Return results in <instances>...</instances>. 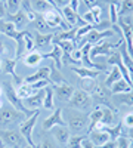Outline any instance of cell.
<instances>
[{"label":"cell","mask_w":133,"mask_h":148,"mask_svg":"<svg viewBox=\"0 0 133 148\" xmlns=\"http://www.w3.org/2000/svg\"><path fill=\"white\" fill-rule=\"evenodd\" d=\"M2 93H3V89H2V86H0V96H2Z\"/></svg>","instance_id":"obj_56"},{"label":"cell","mask_w":133,"mask_h":148,"mask_svg":"<svg viewBox=\"0 0 133 148\" xmlns=\"http://www.w3.org/2000/svg\"><path fill=\"white\" fill-rule=\"evenodd\" d=\"M59 148H65V147H59Z\"/></svg>","instance_id":"obj_59"},{"label":"cell","mask_w":133,"mask_h":148,"mask_svg":"<svg viewBox=\"0 0 133 148\" xmlns=\"http://www.w3.org/2000/svg\"><path fill=\"white\" fill-rule=\"evenodd\" d=\"M118 21V6L115 3H110V22L111 25L117 24Z\"/></svg>","instance_id":"obj_39"},{"label":"cell","mask_w":133,"mask_h":148,"mask_svg":"<svg viewBox=\"0 0 133 148\" xmlns=\"http://www.w3.org/2000/svg\"><path fill=\"white\" fill-rule=\"evenodd\" d=\"M81 18L84 19V22H86V24H90V25H95V24H96V21H95V18H93V15H92L90 10H87L86 14H83Z\"/></svg>","instance_id":"obj_43"},{"label":"cell","mask_w":133,"mask_h":148,"mask_svg":"<svg viewBox=\"0 0 133 148\" xmlns=\"http://www.w3.org/2000/svg\"><path fill=\"white\" fill-rule=\"evenodd\" d=\"M34 47H39V49H49L50 46H53V33L50 34H40L35 31L34 36Z\"/></svg>","instance_id":"obj_17"},{"label":"cell","mask_w":133,"mask_h":148,"mask_svg":"<svg viewBox=\"0 0 133 148\" xmlns=\"http://www.w3.org/2000/svg\"><path fill=\"white\" fill-rule=\"evenodd\" d=\"M47 84H50L47 80H39V82H34V83H31V86H33V89L34 90H39V89H44Z\"/></svg>","instance_id":"obj_44"},{"label":"cell","mask_w":133,"mask_h":148,"mask_svg":"<svg viewBox=\"0 0 133 148\" xmlns=\"http://www.w3.org/2000/svg\"><path fill=\"white\" fill-rule=\"evenodd\" d=\"M21 2L22 0H6V10L8 14H15L21 9Z\"/></svg>","instance_id":"obj_37"},{"label":"cell","mask_w":133,"mask_h":148,"mask_svg":"<svg viewBox=\"0 0 133 148\" xmlns=\"http://www.w3.org/2000/svg\"><path fill=\"white\" fill-rule=\"evenodd\" d=\"M6 15H8V10H6L5 2H0V19H3Z\"/></svg>","instance_id":"obj_50"},{"label":"cell","mask_w":133,"mask_h":148,"mask_svg":"<svg viewBox=\"0 0 133 148\" xmlns=\"http://www.w3.org/2000/svg\"><path fill=\"white\" fill-rule=\"evenodd\" d=\"M3 53H6V46L3 45L2 39H0V55H3Z\"/></svg>","instance_id":"obj_53"},{"label":"cell","mask_w":133,"mask_h":148,"mask_svg":"<svg viewBox=\"0 0 133 148\" xmlns=\"http://www.w3.org/2000/svg\"><path fill=\"white\" fill-rule=\"evenodd\" d=\"M71 55H72V58H74L76 61H80V62H81V51H80V49H76Z\"/></svg>","instance_id":"obj_51"},{"label":"cell","mask_w":133,"mask_h":148,"mask_svg":"<svg viewBox=\"0 0 133 148\" xmlns=\"http://www.w3.org/2000/svg\"><path fill=\"white\" fill-rule=\"evenodd\" d=\"M90 95L93 98V101L96 99V101L99 102V105H104V104L106 107L111 105V96H113V93H111V90L108 89L105 84L98 83V84H96V88H95V90Z\"/></svg>","instance_id":"obj_11"},{"label":"cell","mask_w":133,"mask_h":148,"mask_svg":"<svg viewBox=\"0 0 133 148\" xmlns=\"http://www.w3.org/2000/svg\"><path fill=\"white\" fill-rule=\"evenodd\" d=\"M35 90L33 89V86L28 84V83H21L18 88H16V95L21 98V99H25V98L31 96Z\"/></svg>","instance_id":"obj_31"},{"label":"cell","mask_w":133,"mask_h":148,"mask_svg":"<svg viewBox=\"0 0 133 148\" xmlns=\"http://www.w3.org/2000/svg\"><path fill=\"white\" fill-rule=\"evenodd\" d=\"M53 45L59 46L62 49V52H65V53H72L77 49L76 43L71 42V40H58V42H53Z\"/></svg>","instance_id":"obj_35"},{"label":"cell","mask_w":133,"mask_h":148,"mask_svg":"<svg viewBox=\"0 0 133 148\" xmlns=\"http://www.w3.org/2000/svg\"><path fill=\"white\" fill-rule=\"evenodd\" d=\"M62 53H64V52H62V49L59 47V46H56V45H53L50 52H46V53H43V59H49V58H50V59H53L55 67L61 70V67H62V62H61Z\"/></svg>","instance_id":"obj_21"},{"label":"cell","mask_w":133,"mask_h":148,"mask_svg":"<svg viewBox=\"0 0 133 148\" xmlns=\"http://www.w3.org/2000/svg\"><path fill=\"white\" fill-rule=\"evenodd\" d=\"M81 148H96V145H93V142L86 136L83 139V142H81Z\"/></svg>","instance_id":"obj_49"},{"label":"cell","mask_w":133,"mask_h":148,"mask_svg":"<svg viewBox=\"0 0 133 148\" xmlns=\"http://www.w3.org/2000/svg\"><path fill=\"white\" fill-rule=\"evenodd\" d=\"M50 68V84H62V83H67V80L62 77V74H61V70L56 68L55 64H52Z\"/></svg>","instance_id":"obj_32"},{"label":"cell","mask_w":133,"mask_h":148,"mask_svg":"<svg viewBox=\"0 0 133 148\" xmlns=\"http://www.w3.org/2000/svg\"><path fill=\"white\" fill-rule=\"evenodd\" d=\"M120 79H123V74H121V71L118 70V67H113V70H111L110 73H108V77L105 79V83H104V84L106 86L108 89H110L111 86H113L117 80H120Z\"/></svg>","instance_id":"obj_29"},{"label":"cell","mask_w":133,"mask_h":148,"mask_svg":"<svg viewBox=\"0 0 133 148\" xmlns=\"http://www.w3.org/2000/svg\"><path fill=\"white\" fill-rule=\"evenodd\" d=\"M115 147H117V141L110 139V141H106L105 144H102V145H99V147H96V148H115Z\"/></svg>","instance_id":"obj_47"},{"label":"cell","mask_w":133,"mask_h":148,"mask_svg":"<svg viewBox=\"0 0 133 148\" xmlns=\"http://www.w3.org/2000/svg\"><path fill=\"white\" fill-rule=\"evenodd\" d=\"M39 80H47L50 83V68L49 67H43V68L37 70L34 74H31V76L25 77V79H24V83L31 84L34 82H39Z\"/></svg>","instance_id":"obj_18"},{"label":"cell","mask_w":133,"mask_h":148,"mask_svg":"<svg viewBox=\"0 0 133 148\" xmlns=\"http://www.w3.org/2000/svg\"><path fill=\"white\" fill-rule=\"evenodd\" d=\"M52 90H53V96L59 102L68 104L70 98L72 96V92H74V88L70 83H62V84H52Z\"/></svg>","instance_id":"obj_10"},{"label":"cell","mask_w":133,"mask_h":148,"mask_svg":"<svg viewBox=\"0 0 133 148\" xmlns=\"http://www.w3.org/2000/svg\"><path fill=\"white\" fill-rule=\"evenodd\" d=\"M96 84H98V83H96V79H83L81 89L89 92V93H92L95 90V88H96Z\"/></svg>","instance_id":"obj_38"},{"label":"cell","mask_w":133,"mask_h":148,"mask_svg":"<svg viewBox=\"0 0 133 148\" xmlns=\"http://www.w3.org/2000/svg\"><path fill=\"white\" fill-rule=\"evenodd\" d=\"M24 148H40V144H39V145H35V144H34V145H25Z\"/></svg>","instance_id":"obj_55"},{"label":"cell","mask_w":133,"mask_h":148,"mask_svg":"<svg viewBox=\"0 0 133 148\" xmlns=\"http://www.w3.org/2000/svg\"><path fill=\"white\" fill-rule=\"evenodd\" d=\"M27 119V114L15 110L14 107L0 108V130H12L19 127V125Z\"/></svg>","instance_id":"obj_2"},{"label":"cell","mask_w":133,"mask_h":148,"mask_svg":"<svg viewBox=\"0 0 133 148\" xmlns=\"http://www.w3.org/2000/svg\"><path fill=\"white\" fill-rule=\"evenodd\" d=\"M89 10L92 12V15H93V18H95L96 24L102 21V9H101V6H99V5H95V6H92Z\"/></svg>","instance_id":"obj_41"},{"label":"cell","mask_w":133,"mask_h":148,"mask_svg":"<svg viewBox=\"0 0 133 148\" xmlns=\"http://www.w3.org/2000/svg\"><path fill=\"white\" fill-rule=\"evenodd\" d=\"M0 2H5V0H0Z\"/></svg>","instance_id":"obj_60"},{"label":"cell","mask_w":133,"mask_h":148,"mask_svg":"<svg viewBox=\"0 0 133 148\" xmlns=\"http://www.w3.org/2000/svg\"><path fill=\"white\" fill-rule=\"evenodd\" d=\"M133 14V0H121L118 8V16H127Z\"/></svg>","instance_id":"obj_34"},{"label":"cell","mask_w":133,"mask_h":148,"mask_svg":"<svg viewBox=\"0 0 133 148\" xmlns=\"http://www.w3.org/2000/svg\"><path fill=\"white\" fill-rule=\"evenodd\" d=\"M42 61H43V53L42 52L31 51L25 55H22V62L27 67H37V65H40Z\"/></svg>","instance_id":"obj_20"},{"label":"cell","mask_w":133,"mask_h":148,"mask_svg":"<svg viewBox=\"0 0 133 148\" xmlns=\"http://www.w3.org/2000/svg\"><path fill=\"white\" fill-rule=\"evenodd\" d=\"M87 116H89V121H90V125H89V127H87V132H89V130L93 129V126L96 125V123L101 121V119H102V107L98 105L95 110H92Z\"/></svg>","instance_id":"obj_30"},{"label":"cell","mask_w":133,"mask_h":148,"mask_svg":"<svg viewBox=\"0 0 133 148\" xmlns=\"http://www.w3.org/2000/svg\"><path fill=\"white\" fill-rule=\"evenodd\" d=\"M62 125H65V120L62 117V108H55L53 113L47 119H44L43 129L44 130H50L53 126H62Z\"/></svg>","instance_id":"obj_14"},{"label":"cell","mask_w":133,"mask_h":148,"mask_svg":"<svg viewBox=\"0 0 133 148\" xmlns=\"http://www.w3.org/2000/svg\"><path fill=\"white\" fill-rule=\"evenodd\" d=\"M102 107V119H101V125L104 126H113V123H114V113H113V110L110 107H106V105H101Z\"/></svg>","instance_id":"obj_28"},{"label":"cell","mask_w":133,"mask_h":148,"mask_svg":"<svg viewBox=\"0 0 133 148\" xmlns=\"http://www.w3.org/2000/svg\"><path fill=\"white\" fill-rule=\"evenodd\" d=\"M33 25L35 27L37 33H40V34H50V33H53V30L47 25L46 21L43 19V16L39 15V14H37V16H35V19L33 21Z\"/></svg>","instance_id":"obj_25"},{"label":"cell","mask_w":133,"mask_h":148,"mask_svg":"<svg viewBox=\"0 0 133 148\" xmlns=\"http://www.w3.org/2000/svg\"><path fill=\"white\" fill-rule=\"evenodd\" d=\"M43 101H44V89H39L35 90L31 96L22 99V104L25 108L31 110V111H37L43 107Z\"/></svg>","instance_id":"obj_12"},{"label":"cell","mask_w":133,"mask_h":148,"mask_svg":"<svg viewBox=\"0 0 133 148\" xmlns=\"http://www.w3.org/2000/svg\"><path fill=\"white\" fill-rule=\"evenodd\" d=\"M0 36H2V34H0Z\"/></svg>","instance_id":"obj_61"},{"label":"cell","mask_w":133,"mask_h":148,"mask_svg":"<svg viewBox=\"0 0 133 148\" xmlns=\"http://www.w3.org/2000/svg\"><path fill=\"white\" fill-rule=\"evenodd\" d=\"M2 107H3V102H2V101H0V108H2Z\"/></svg>","instance_id":"obj_58"},{"label":"cell","mask_w":133,"mask_h":148,"mask_svg":"<svg viewBox=\"0 0 133 148\" xmlns=\"http://www.w3.org/2000/svg\"><path fill=\"white\" fill-rule=\"evenodd\" d=\"M123 40H124L123 37H120V40H118L117 43L101 42V43H98V45L92 46V49H90V58L93 59V58L101 56V55H104V56H110V55L114 52V49H118V46L123 43Z\"/></svg>","instance_id":"obj_8"},{"label":"cell","mask_w":133,"mask_h":148,"mask_svg":"<svg viewBox=\"0 0 133 148\" xmlns=\"http://www.w3.org/2000/svg\"><path fill=\"white\" fill-rule=\"evenodd\" d=\"M113 101L114 102H118V104H124V105H129V107H133V89L130 92H126V93H117V95H113Z\"/></svg>","instance_id":"obj_26"},{"label":"cell","mask_w":133,"mask_h":148,"mask_svg":"<svg viewBox=\"0 0 133 148\" xmlns=\"http://www.w3.org/2000/svg\"><path fill=\"white\" fill-rule=\"evenodd\" d=\"M30 3H31L33 10L39 15H43V14H46V12H49L50 9H53L46 0H30Z\"/></svg>","instance_id":"obj_24"},{"label":"cell","mask_w":133,"mask_h":148,"mask_svg":"<svg viewBox=\"0 0 133 148\" xmlns=\"http://www.w3.org/2000/svg\"><path fill=\"white\" fill-rule=\"evenodd\" d=\"M53 90L52 86H46L44 88V101H43V108L44 110H55V99H53Z\"/></svg>","instance_id":"obj_27"},{"label":"cell","mask_w":133,"mask_h":148,"mask_svg":"<svg viewBox=\"0 0 133 148\" xmlns=\"http://www.w3.org/2000/svg\"><path fill=\"white\" fill-rule=\"evenodd\" d=\"M61 62H62V64H68V65H71V67H76V65L81 64L80 61H76L74 58H72V55H71V53H65V52L62 53Z\"/></svg>","instance_id":"obj_40"},{"label":"cell","mask_w":133,"mask_h":148,"mask_svg":"<svg viewBox=\"0 0 133 148\" xmlns=\"http://www.w3.org/2000/svg\"><path fill=\"white\" fill-rule=\"evenodd\" d=\"M2 89L5 92V96L8 98V101L10 102V105L14 107L15 110L21 111V113H24V114H27V117H30V116H33L35 113V111H31V110L24 107L22 99L16 95V89H15V86H14L12 82H3V88Z\"/></svg>","instance_id":"obj_4"},{"label":"cell","mask_w":133,"mask_h":148,"mask_svg":"<svg viewBox=\"0 0 133 148\" xmlns=\"http://www.w3.org/2000/svg\"><path fill=\"white\" fill-rule=\"evenodd\" d=\"M55 2V5L58 6V9L61 10L62 8H65V6H70V0H53Z\"/></svg>","instance_id":"obj_48"},{"label":"cell","mask_w":133,"mask_h":148,"mask_svg":"<svg viewBox=\"0 0 133 148\" xmlns=\"http://www.w3.org/2000/svg\"><path fill=\"white\" fill-rule=\"evenodd\" d=\"M43 19L46 21V24L49 25L52 30L53 28H64V30H70V25L64 21L62 18V14L56 9H50L49 12H46V14L42 15Z\"/></svg>","instance_id":"obj_9"},{"label":"cell","mask_w":133,"mask_h":148,"mask_svg":"<svg viewBox=\"0 0 133 148\" xmlns=\"http://www.w3.org/2000/svg\"><path fill=\"white\" fill-rule=\"evenodd\" d=\"M0 73H2V59H0Z\"/></svg>","instance_id":"obj_57"},{"label":"cell","mask_w":133,"mask_h":148,"mask_svg":"<svg viewBox=\"0 0 133 148\" xmlns=\"http://www.w3.org/2000/svg\"><path fill=\"white\" fill-rule=\"evenodd\" d=\"M87 135H72L68 139V148H81V142Z\"/></svg>","instance_id":"obj_36"},{"label":"cell","mask_w":133,"mask_h":148,"mask_svg":"<svg viewBox=\"0 0 133 148\" xmlns=\"http://www.w3.org/2000/svg\"><path fill=\"white\" fill-rule=\"evenodd\" d=\"M39 116H40V111L37 110L33 116L27 117V119H25V120H24V121L21 123V125H19V129H18V130L21 132L22 136L25 138V141H27V144H28V145H34V141H33V130H34L35 123H37Z\"/></svg>","instance_id":"obj_7"},{"label":"cell","mask_w":133,"mask_h":148,"mask_svg":"<svg viewBox=\"0 0 133 148\" xmlns=\"http://www.w3.org/2000/svg\"><path fill=\"white\" fill-rule=\"evenodd\" d=\"M133 88L132 86L124 80V79H120V80H117L111 88H110V90H111V93L113 95H117V93H126V92H130Z\"/></svg>","instance_id":"obj_23"},{"label":"cell","mask_w":133,"mask_h":148,"mask_svg":"<svg viewBox=\"0 0 133 148\" xmlns=\"http://www.w3.org/2000/svg\"><path fill=\"white\" fill-rule=\"evenodd\" d=\"M130 142H133V127H127V136H126Z\"/></svg>","instance_id":"obj_52"},{"label":"cell","mask_w":133,"mask_h":148,"mask_svg":"<svg viewBox=\"0 0 133 148\" xmlns=\"http://www.w3.org/2000/svg\"><path fill=\"white\" fill-rule=\"evenodd\" d=\"M93 105V98L89 92L83 90V89H74L72 92V96L68 101V107L74 108L78 111H83V113H87V110H90Z\"/></svg>","instance_id":"obj_3"},{"label":"cell","mask_w":133,"mask_h":148,"mask_svg":"<svg viewBox=\"0 0 133 148\" xmlns=\"http://www.w3.org/2000/svg\"><path fill=\"white\" fill-rule=\"evenodd\" d=\"M113 36H114V30H113V28L104 30V31H99V30H96V28H92V30L78 42L77 46L81 47L84 43H89V45L95 46V45H98V43L104 42V39H108V37H113Z\"/></svg>","instance_id":"obj_6"},{"label":"cell","mask_w":133,"mask_h":148,"mask_svg":"<svg viewBox=\"0 0 133 148\" xmlns=\"http://www.w3.org/2000/svg\"><path fill=\"white\" fill-rule=\"evenodd\" d=\"M123 123H124V126H127V127H133V113H127L124 116Z\"/></svg>","instance_id":"obj_46"},{"label":"cell","mask_w":133,"mask_h":148,"mask_svg":"<svg viewBox=\"0 0 133 148\" xmlns=\"http://www.w3.org/2000/svg\"><path fill=\"white\" fill-rule=\"evenodd\" d=\"M62 113L65 114V125L71 133L78 135V133H83L84 130H87L90 125L87 113H83V111L70 108V107L62 110Z\"/></svg>","instance_id":"obj_1"},{"label":"cell","mask_w":133,"mask_h":148,"mask_svg":"<svg viewBox=\"0 0 133 148\" xmlns=\"http://www.w3.org/2000/svg\"><path fill=\"white\" fill-rule=\"evenodd\" d=\"M87 138L93 142V145L99 147L102 144H105L106 141H110V135L105 129H92L87 132Z\"/></svg>","instance_id":"obj_16"},{"label":"cell","mask_w":133,"mask_h":148,"mask_svg":"<svg viewBox=\"0 0 133 148\" xmlns=\"http://www.w3.org/2000/svg\"><path fill=\"white\" fill-rule=\"evenodd\" d=\"M0 139L3 141L9 148H24L27 144L25 138L21 135L19 130L12 129V130H0Z\"/></svg>","instance_id":"obj_5"},{"label":"cell","mask_w":133,"mask_h":148,"mask_svg":"<svg viewBox=\"0 0 133 148\" xmlns=\"http://www.w3.org/2000/svg\"><path fill=\"white\" fill-rule=\"evenodd\" d=\"M121 127H123V123H117V125H113V126H105V130L108 132V135H110V139L117 141L120 136H121L123 135Z\"/></svg>","instance_id":"obj_33"},{"label":"cell","mask_w":133,"mask_h":148,"mask_svg":"<svg viewBox=\"0 0 133 148\" xmlns=\"http://www.w3.org/2000/svg\"><path fill=\"white\" fill-rule=\"evenodd\" d=\"M5 19L14 24L15 28H16L18 31H24V27H25L27 24L30 22L28 18H27V14H25L22 9H19L18 12H15V14H8V15L5 16Z\"/></svg>","instance_id":"obj_13"},{"label":"cell","mask_w":133,"mask_h":148,"mask_svg":"<svg viewBox=\"0 0 133 148\" xmlns=\"http://www.w3.org/2000/svg\"><path fill=\"white\" fill-rule=\"evenodd\" d=\"M71 70L74 71L78 77H81V79H96L101 74L99 70L86 68V67H71Z\"/></svg>","instance_id":"obj_22"},{"label":"cell","mask_w":133,"mask_h":148,"mask_svg":"<svg viewBox=\"0 0 133 148\" xmlns=\"http://www.w3.org/2000/svg\"><path fill=\"white\" fill-rule=\"evenodd\" d=\"M50 132H52V135H53L55 141L61 145V147H64V145L68 144V139H70V136H71V132H70V129L67 127V125L53 126V127L50 129Z\"/></svg>","instance_id":"obj_15"},{"label":"cell","mask_w":133,"mask_h":148,"mask_svg":"<svg viewBox=\"0 0 133 148\" xmlns=\"http://www.w3.org/2000/svg\"><path fill=\"white\" fill-rule=\"evenodd\" d=\"M129 145H130V141L121 135V136L117 139V147L115 148H129Z\"/></svg>","instance_id":"obj_42"},{"label":"cell","mask_w":133,"mask_h":148,"mask_svg":"<svg viewBox=\"0 0 133 148\" xmlns=\"http://www.w3.org/2000/svg\"><path fill=\"white\" fill-rule=\"evenodd\" d=\"M46 2H47V3H49V5H50V6H52L53 9H56V10H59V9H58V6L55 5V2H53V0H46ZM59 12H61V10H59Z\"/></svg>","instance_id":"obj_54"},{"label":"cell","mask_w":133,"mask_h":148,"mask_svg":"<svg viewBox=\"0 0 133 148\" xmlns=\"http://www.w3.org/2000/svg\"><path fill=\"white\" fill-rule=\"evenodd\" d=\"M40 148H56L55 141H52L50 138H44L43 142L40 144Z\"/></svg>","instance_id":"obj_45"},{"label":"cell","mask_w":133,"mask_h":148,"mask_svg":"<svg viewBox=\"0 0 133 148\" xmlns=\"http://www.w3.org/2000/svg\"><path fill=\"white\" fill-rule=\"evenodd\" d=\"M118 51H120V53H121L123 64H124V67H126L127 71H129V76H130V80H132V86H133V58L127 53V49H126V43H124V40H123L121 45H120Z\"/></svg>","instance_id":"obj_19"}]
</instances>
